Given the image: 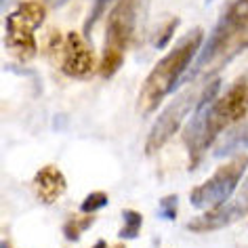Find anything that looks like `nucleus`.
Returning <instances> with one entry per match:
<instances>
[{
	"mask_svg": "<svg viewBox=\"0 0 248 248\" xmlns=\"http://www.w3.org/2000/svg\"><path fill=\"white\" fill-rule=\"evenodd\" d=\"M248 111V80L240 78L225 95L196 108L189 124L183 128V141L189 154V169H198L204 154L229 124L242 120Z\"/></svg>",
	"mask_w": 248,
	"mask_h": 248,
	"instance_id": "nucleus-1",
	"label": "nucleus"
},
{
	"mask_svg": "<svg viewBox=\"0 0 248 248\" xmlns=\"http://www.w3.org/2000/svg\"><path fill=\"white\" fill-rule=\"evenodd\" d=\"M244 51H248V0H233L221 13L208 40H204L187 82L215 76Z\"/></svg>",
	"mask_w": 248,
	"mask_h": 248,
	"instance_id": "nucleus-2",
	"label": "nucleus"
},
{
	"mask_svg": "<svg viewBox=\"0 0 248 248\" xmlns=\"http://www.w3.org/2000/svg\"><path fill=\"white\" fill-rule=\"evenodd\" d=\"M202 45H204V32L200 28H194L183 38H179L177 45L154 65V70L145 78L139 93L141 114L154 111L170 91L177 89L185 70L189 67L194 57H198V51H200Z\"/></svg>",
	"mask_w": 248,
	"mask_h": 248,
	"instance_id": "nucleus-3",
	"label": "nucleus"
},
{
	"mask_svg": "<svg viewBox=\"0 0 248 248\" xmlns=\"http://www.w3.org/2000/svg\"><path fill=\"white\" fill-rule=\"evenodd\" d=\"M141 9V0H118L111 7L105 26V46L99 61V74L109 78L122 67L124 51L128 48L137 26V17Z\"/></svg>",
	"mask_w": 248,
	"mask_h": 248,
	"instance_id": "nucleus-4",
	"label": "nucleus"
},
{
	"mask_svg": "<svg viewBox=\"0 0 248 248\" xmlns=\"http://www.w3.org/2000/svg\"><path fill=\"white\" fill-rule=\"evenodd\" d=\"M246 169H248L246 154H238L232 160H227L225 164L219 166L213 172V177L206 179L202 185L194 187V191L189 196L191 206L208 210V208L225 204L232 198L235 187H238V183L242 181V177L246 175Z\"/></svg>",
	"mask_w": 248,
	"mask_h": 248,
	"instance_id": "nucleus-5",
	"label": "nucleus"
},
{
	"mask_svg": "<svg viewBox=\"0 0 248 248\" xmlns=\"http://www.w3.org/2000/svg\"><path fill=\"white\" fill-rule=\"evenodd\" d=\"M46 17V9L40 2H21L7 17V46L13 48L21 59H30L36 55L34 32L42 26Z\"/></svg>",
	"mask_w": 248,
	"mask_h": 248,
	"instance_id": "nucleus-6",
	"label": "nucleus"
},
{
	"mask_svg": "<svg viewBox=\"0 0 248 248\" xmlns=\"http://www.w3.org/2000/svg\"><path fill=\"white\" fill-rule=\"evenodd\" d=\"M200 97H202L200 89H187L166 105L162 114L156 118L150 135H147V141H145V154L147 156L160 152V147H162L166 141H170L172 135L181 128L183 118L187 116L189 111H196L198 103H200Z\"/></svg>",
	"mask_w": 248,
	"mask_h": 248,
	"instance_id": "nucleus-7",
	"label": "nucleus"
},
{
	"mask_svg": "<svg viewBox=\"0 0 248 248\" xmlns=\"http://www.w3.org/2000/svg\"><path fill=\"white\" fill-rule=\"evenodd\" d=\"M95 67V53L84 36L70 32L63 42V72L70 78H86Z\"/></svg>",
	"mask_w": 248,
	"mask_h": 248,
	"instance_id": "nucleus-8",
	"label": "nucleus"
},
{
	"mask_svg": "<svg viewBox=\"0 0 248 248\" xmlns=\"http://www.w3.org/2000/svg\"><path fill=\"white\" fill-rule=\"evenodd\" d=\"M34 187H36V194H38V200L42 204H53L65 194L67 181L57 166L48 164V166H42V169L36 172Z\"/></svg>",
	"mask_w": 248,
	"mask_h": 248,
	"instance_id": "nucleus-9",
	"label": "nucleus"
},
{
	"mask_svg": "<svg viewBox=\"0 0 248 248\" xmlns=\"http://www.w3.org/2000/svg\"><path fill=\"white\" fill-rule=\"evenodd\" d=\"M124 225L122 229L118 232V238L120 240H133L137 238L139 232H141V225H143V217L137 210H124Z\"/></svg>",
	"mask_w": 248,
	"mask_h": 248,
	"instance_id": "nucleus-10",
	"label": "nucleus"
},
{
	"mask_svg": "<svg viewBox=\"0 0 248 248\" xmlns=\"http://www.w3.org/2000/svg\"><path fill=\"white\" fill-rule=\"evenodd\" d=\"M108 202H109V198L105 191H91L82 200V204H80V210H82L84 215H93V213H97V210L108 206Z\"/></svg>",
	"mask_w": 248,
	"mask_h": 248,
	"instance_id": "nucleus-11",
	"label": "nucleus"
},
{
	"mask_svg": "<svg viewBox=\"0 0 248 248\" xmlns=\"http://www.w3.org/2000/svg\"><path fill=\"white\" fill-rule=\"evenodd\" d=\"M116 2H118V0H95V4H93L91 13H89V17H86V23H84V34L86 36L91 34V30L95 28V23L103 17L105 11H108L109 7H114Z\"/></svg>",
	"mask_w": 248,
	"mask_h": 248,
	"instance_id": "nucleus-12",
	"label": "nucleus"
},
{
	"mask_svg": "<svg viewBox=\"0 0 248 248\" xmlns=\"http://www.w3.org/2000/svg\"><path fill=\"white\" fill-rule=\"evenodd\" d=\"M93 217H86L84 221H67L65 225H63V233H65V238L67 240H72V242H76L78 238H80V233L84 232V229H89L91 225H93Z\"/></svg>",
	"mask_w": 248,
	"mask_h": 248,
	"instance_id": "nucleus-13",
	"label": "nucleus"
},
{
	"mask_svg": "<svg viewBox=\"0 0 248 248\" xmlns=\"http://www.w3.org/2000/svg\"><path fill=\"white\" fill-rule=\"evenodd\" d=\"M229 206H232V210L235 213V219H242L244 215H248V179H246L242 191L235 196V200L229 202Z\"/></svg>",
	"mask_w": 248,
	"mask_h": 248,
	"instance_id": "nucleus-14",
	"label": "nucleus"
},
{
	"mask_svg": "<svg viewBox=\"0 0 248 248\" xmlns=\"http://www.w3.org/2000/svg\"><path fill=\"white\" fill-rule=\"evenodd\" d=\"M160 213H162V217H166V219H177V208H179V198L175 194H170V196H166L160 200Z\"/></svg>",
	"mask_w": 248,
	"mask_h": 248,
	"instance_id": "nucleus-15",
	"label": "nucleus"
},
{
	"mask_svg": "<svg viewBox=\"0 0 248 248\" xmlns=\"http://www.w3.org/2000/svg\"><path fill=\"white\" fill-rule=\"evenodd\" d=\"M175 28H177V19H172V21H169V26H164L162 30H160V34L156 36V46L158 48H162L166 42H169L172 32H175Z\"/></svg>",
	"mask_w": 248,
	"mask_h": 248,
	"instance_id": "nucleus-16",
	"label": "nucleus"
},
{
	"mask_svg": "<svg viewBox=\"0 0 248 248\" xmlns=\"http://www.w3.org/2000/svg\"><path fill=\"white\" fill-rule=\"evenodd\" d=\"M63 2H67V0H48V4H51L53 9H57V7H61Z\"/></svg>",
	"mask_w": 248,
	"mask_h": 248,
	"instance_id": "nucleus-17",
	"label": "nucleus"
},
{
	"mask_svg": "<svg viewBox=\"0 0 248 248\" xmlns=\"http://www.w3.org/2000/svg\"><path fill=\"white\" fill-rule=\"evenodd\" d=\"M91 248H108V242H105V240H99L97 244H95V246H91Z\"/></svg>",
	"mask_w": 248,
	"mask_h": 248,
	"instance_id": "nucleus-18",
	"label": "nucleus"
},
{
	"mask_svg": "<svg viewBox=\"0 0 248 248\" xmlns=\"http://www.w3.org/2000/svg\"><path fill=\"white\" fill-rule=\"evenodd\" d=\"M0 248H11V246H9V242H2V244H0Z\"/></svg>",
	"mask_w": 248,
	"mask_h": 248,
	"instance_id": "nucleus-19",
	"label": "nucleus"
},
{
	"mask_svg": "<svg viewBox=\"0 0 248 248\" xmlns=\"http://www.w3.org/2000/svg\"><path fill=\"white\" fill-rule=\"evenodd\" d=\"M116 248H124V246H122V244H120V246H116Z\"/></svg>",
	"mask_w": 248,
	"mask_h": 248,
	"instance_id": "nucleus-20",
	"label": "nucleus"
},
{
	"mask_svg": "<svg viewBox=\"0 0 248 248\" xmlns=\"http://www.w3.org/2000/svg\"><path fill=\"white\" fill-rule=\"evenodd\" d=\"M208 2H210V0H208Z\"/></svg>",
	"mask_w": 248,
	"mask_h": 248,
	"instance_id": "nucleus-21",
	"label": "nucleus"
}]
</instances>
